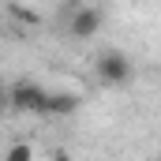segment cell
I'll return each instance as SVG.
<instances>
[{
  "mask_svg": "<svg viewBox=\"0 0 161 161\" xmlns=\"http://www.w3.org/2000/svg\"><path fill=\"white\" fill-rule=\"evenodd\" d=\"M94 75L105 82V86H127V82L135 79V64H131V56L120 53V49H105L94 60Z\"/></svg>",
  "mask_w": 161,
  "mask_h": 161,
  "instance_id": "1",
  "label": "cell"
},
{
  "mask_svg": "<svg viewBox=\"0 0 161 161\" xmlns=\"http://www.w3.org/2000/svg\"><path fill=\"white\" fill-rule=\"evenodd\" d=\"M45 101H49V90L34 79H15L8 90L11 113H45Z\"/></svg>",
  "mask_w": 161,
  "mask_h": 161,
  "instance_id": "2",
  "label": "cell"
},
{
  "mask_svg": "<svg viewBox=\"0 0 161 161\" xmlns=\"http://www.w3.org/2000/svg\"><path fill=\"white\" fill-rule=\"evenodd\" d=\"M101 26H105V15H101V8H94V4H79L75 11H71V19H68V34L79 41H94L101 34Z\"/></svg>",
  "mask_w": 161,
  "mask_h": 161,
  "instance_id": "3",
  "label": "cell"
},
{
  "mask_svg": "<svg viewBox=\"0 0 161 161\" xmlns=\"http://www.w3.org/2000/svg\"><path fill=\"white\" fill-rule=\"evenodd\" d=\"M75 109H79V94L56 90V94H49V101H45V113H41V116H71Z\"/></svg>",
  "mask_w": 161,
  "mask_h": 161,
  "instance_id": "4",
  "label": "cell"
},
{
  "mask_svg": "<svg viewBox=\"0 0 161 161\" xmlns=\"http://www.w3.org/2000/svg\"><path fill=\"white\" fill-rule=\"evenodd\" d=\"M30 158H34L30 142H15L11 150H4V154H0V161H30Z\"/></svg>",
  "mask_w": 161,
  "mask_h": 161,
  "instance_id": "5",
  "label": "cell"
},
{
  "mask_svg": "<svg viewBox=\"0 0 161 161\" xmlns=\"http://www.w3.org/2000/svg\"><path fill=\"white\" fill-rule=\"evenodd\" d=\"M11 15H15L19 23H30V26H38V23H41V15H38V11H30V8H19V4H11Z\"/></svg>",
  "mask_w": 161,
  "mask_h": 161,
  "instance_id": "6",
  "label": "cell"
}]
</instances>
